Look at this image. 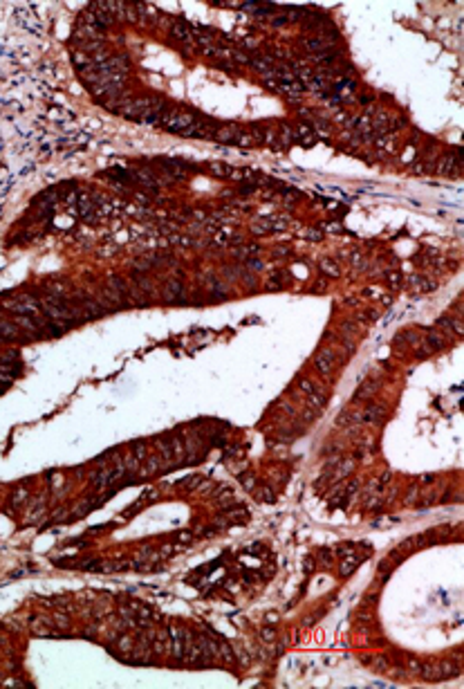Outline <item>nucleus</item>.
Returning <instances> with one entry per match:
<instances>
[{
    "instance_id": "12",
    "label": "nucleus",
    "mask_w": 464,
    "mask_h": 689,
    "mask_svg": "<svg viewBox=\"0 0 464 689\" xmlns=\"http://www.w3.org/2000/svg\"><path fill=\"white\" fill-rule=\"evenodd\" d=\"M233 146H240V148H249V146H256V139L251 137L247 128H238L236 137H233Z\"/></svg>"
},
{
    "instance_id": "22",
    "label": "nucleus",
    "mask_w": 464,
    "mask_h": 689,
    "mask_svg": "<svg viewBox=\"0 0 464 689\" xmlns=\"http://www.w3.org/2000/svg\"><path fill=\"white\" fill-rule=\"evenodd\" d=\"M159 117H161V114L146 110V112L142 114V117L137 119V122H139V124H144V126H159Z\"/></svg>"
},
{
    "instance_id": "4",
    "label": "nucleus",
    "mask_w": 464,
    "mask_h": 689,
    "mask_svg": "<svg viewBox=\"0 0 464 689\" xmlns=\"http://www.w3.org/2000/svg\"><path fill=\"white\" fill-rule=\"evenodd\" d=\"M336 362H339V353L334 351V348H330V346L321 348V351L314 355V368L319 370L321 375H332V373H334Z\"/></svg>"
},
{
    "instance_id": "19",
    "label": "nucleus",
    "mask_w": 464,
    "mask_h": 689,
    "mask_svg": "<svg viewBox=\"0 0 464 689\" xmlns=\"http://www.w3.org/2000/svg\"><path fill=\"white\" fill-rule=\"evenodd\" d=\"M208 173H211V175H218V177H231L233 166H227V164H208Z\"/></svg>"
},
{
    "instance_id": "27",
    "label": "nucleus",
    "mask_w": 464,
    "mask_h": 689,
    "mask_svg": "<svg viewBox=\"0 0 464 689\" xmlns=\"http://www.w3.org/2000/svg\"><path fill=\"white\" fill-rule=\"evenodd\" d=\"M231 499H233V489H222V492L216 496V501H218L220 505H224L227 501H231Z\"/></svg>"
},
{
    "instance_id": "23",
    "label": "nucleus",
    "mask_w": 464,
    "mask_h": 689,
    "mask_svg": "<svg viewBox=\"0 0 464 689\" xmlns=\"http://www.w3.org/2000/svg\"><path fill=\"white\" fill-rule=\"evenodd\" d=\"M374 389H377V382H366V386L363 389H359L357 393H354V400H363V398H370V395L374 393Z\"/></svg>"
},
{
    "instance_id": "14",
    "label": "nucleus",
    "mask_w": 464,
    "mask_h": 689,
    "mask_svg": "<svg viewBox=\"0 0 464 689\" xmlns=\"http://www.w3.org/2000/svg\"><path fill=\"white\" fill-rule=\"evenodd\" d=\"M155 442H157V449H159L161 461H164V463H171V461H173L175 453H173V447H171V440H168V438H157Z\"/></svg>"
},
{
    "instance_id": "7",
    "label": "nucleus",
    "mask_w": 464,
    "mask_h": 689,
    "mask_svg": "<svg viewBox=\"0 0 464 689\" xmlns=\"http://www.w3.org/2000/svg\"><path fill=\"white\" fill-rule=\"evenodd\" d=\"M168 32L171 36H173L175 41H180V43H193V34H191V23H186V20H171L168 23Z\"/></svg>"
},
{
    "instance_id": "20",
    "label": "nucleus",
    "mask_w": 464,
    "mask_h": 689,
    "mask_svg": "<svg viewBox=\"0 0 464 689\" xmlns=\"http://www.w3.org/2000/svg\"><path fill=\"white\" fill-rule=\"evenodd\" d=\"M424 346L429 348V351H431V348H435V351H440V348H444V346H446V339L442 337V335H437V332H431V337L424 341Z\"/></svg>"
},
{
    "instance_id": "21",
    "label": "nucleus",
    "mask_w": 464,
    "mask_h": 689,
    "mask_svg": "<svg viewBox=\"0 0 464 689\" xmlns=\"http://www.w3.org/2000/svg\"><path fill=\"white\" fill-rule=\"evenodd\" d=\"M359 566V557H348V559L341 561V577L352 575V570Z\"/></svg>"
},
{
    "instance_id": "10",
    "label": "nucleus",
    "mask_w": 464,
    "mask_h": 689,
    "mask_svg": "<svg viewBox=\"0 0 464 689\" xmlns=\"http://www.w3.org/2000/svg\"><path fill=\"white\" fill-rule=\"evenodd\" d=\"M72 63H74V67L79 72H86V70H95V63H92V59L86 54L83 50H74L72 52Z\"/></svg>"
},
{
    "instance_id": "26",
    "label": "nucleus",
    "mask_w": 464,
    "mask_h": 689,
    "mask_svg": "<svg viewBox=\"0 0 464 689\" xmlns=\"http://www.w3.org/2000/svg\"><path fill=\"white\" fill-rule=\"evenodd\" d=\"M303 236L307 238V241L316 243V241H321V238H323V234L319 232V229H305V232H303Z\"/></svg>"
},
{
    "instance_id": "18",
    "label": "nucleus",
    "mask_w": 464,
    "mask_h": 689,
    "mask_svg": "<svg viewBox=\"0 0 464 689\" xmlns=\"http://www.w3.org/2000/svg\"><path fill=\"white\" fill-rule=\"evenodd\" d=\"M27 496H29V489H25L23 485H18L16 489H12V499H9V501H12L14 508H20V505L27 501Z\"/></svg>"
},
{
    "instance_id": "1",
    "label": "nucleus",
    "mask_w": 464,
    "mask_h": 689,
    "mask_svg": "<svg viewBox=\"0 0 464 689\" xmlns=\"http://www.w3.org/2000/svg\"><path fill=\"white\" fill-rule=\"evenodd\" d=\"M195 114L189 112V110H180V108H173L171 106L168 110L161 112L159 117V126L161 128H168L173 130V133H184L189 126H193L195 124Z\"/></svg>"
},
{
    "instance_id": "6",
    "label": "nucleus",
    "mask_w": 464,
    "mask_h": 689,
    "mask_svg": "<svg viewBox=\"0 0 464 689\" xmlns=\"http://www.w3.org/2000/svg\"><path fill=\"white\" fill-rule=\"evenodd\" d=\"M189 640H191V633H184V631H180V629H171L168 631V646H166V649H168L171 656L184 658Z\"/></svg>"
},
{
    "instance_id": "32",
    "label": "nucleus",
    "mask_w": 464,
    "mask_h": 689,
    "mask_svg": "<svg viewBox=\"0 0 464 689\" xmlns=\"http://www.w3.org/2000/svg\"><path fill=\"white\" fill-rule=\"evenodd\" d=\"M242 48H258V43H256V41H244V43H242Z\"/></svg>"
},
{
    "instance_id": "28",
    "label": "nucleus",
    "mask_w": 464,
    "mask_h": 689,
    "mask_svg": "<svg viewBox=\"0 0 464 689\" xmlns=\"http://www.w3.org/2000/svg\"><path fill=\"white\" fill-rule=\"evenodd\" d=\"M240 481H242V485H244L247 489H254V487H256V478H254L251 474H242Z\"/></svg>"
},
{
    "instance_id": "11",
    "label": "nucleus",
    "mask_w": 464,
    "mask_h": 689,
    "mask_svg": "<svg viewBox=\"0 0 464 689\" xmlns=\"http://www.w3.org/2000/svg\"><path fill=\"white\" fill-rule=\"evenodd\" d=\"M32 631H34V635H50V633H54V631H56V626L52 624L50 620L36 618V620H32Z\"/></svg>"
},
{
    "instance_id": "16",
    "label": "nucleus",
    "mask_w": 464,
    "mask_h": 689,
    "mask_svg": "<svg viewBox=\"0 0 464 689\" xmlns=\"http://www.w3.org/2000/svg\"><path fill=\"white\" fill-rule=\"evenodd\" d=\"M319 270H321L323 274H327V276H339V274H341V267H339V263H336L334 258H323L321 263H319Z\"/></svg>"
},
{
    "instance_id": "31",
    "label": "nucleus",
    "mask_w": 464,
    "mask_h": 689,
    "mask_svg": "<svg viewBox=\"0 0 464 689\" xmlns=\"http://www.w3.org/2000/svg\"><path fill=\"white\" fill-rule=\"evenodd\" d=\"M247 267H251V270H263V260H258V258H247Z\"/></svg>"
},
{
    "instance_id": "9",
    "label": "nucleus",
    "mask_w": 464,
    "mask_h": 689,
    "mask_svg": "<svg viewBox=\"0 0 464 689\" xmlns=\"http://www.w3.org/2000/svg\"><path fill=\"white\" fill-rule=\"evenodd\" d=\"M238 133V126H231V124H224V126H218L216 133H213V139L220 144H233V137Z\"/></svg>"
},
{
    "instance_id": "17",
    "label": "nucleus",
    "mask_w": 464,
    "mask_h": 689,
    "mask_svg": "<svg viewBox=\"0 0 464 689\" xmlns=\"http://www.w3.org/2000/svg\"><path fill=\"white\" fill-rule=\"evenodd\" d=\"M437 326H444V330L453 332V335H462V321L460 319H437Z\"/></svg>"
},
{
    "instance_id": "30",
    "label": "nucleus",
    "mask_w": 464,
    "mask_h": 689,
    "mask_svg": "<svg viewBox=\"0 0 464 689\" xmlns=\"http://www.w3.org/2000/svg\"><path fill=\"white\" fill-rule=\"evenodd\" d=\"M285 23H289V20H287V14H283V16H276V18L272 20V25H274V27H283Z\"/></svg>"
},
{
    "instance_id": "29",
    "label": "nucleus",
    "mask_w": 464,
    "mask_h": 689,
    "mask_svg": "<svg viewBox=\"0 0 464 689\" xmlns=\"http://www.w3.org/2000/svg\"><path fill=\"white\" fill-rule=\"evenodd\" d=\"M191 539H193V532H189V530H184V532H180V534H177V541H180V544H189Z\"/></svg>"
},
{
    "instance_id": "5",
    "label": "nucleus",
    "mask_w": 464,
    "mask_h": 689,
    "mask_svg": "<svg viewBox=\"0 0 464 689\" xmlns=\"http://www.w3.org/2000/svg\"><path fill=\"white\" fill-rule=\"evenodd\" d=\"M126 469L123 467H112V469H101V472H97L95 476H92V483H95V487L99 489H106V487H112V485H117L119 481H123V476H126Z\"/></svg>"
},
{
    "instance_id": "25",
    "label": "nucleus",
    "mask_w": 464,
    "mask_h": 689,
    "mask_svg": "<svg viewBox=\"0 0 464 689\" xmlns=\"http://www.w3.org/2000/svg\"><path fill=\"white\" fill-rule=\"evenodd\" d=\"M130 447H133V453H135V456H137L139 461H142V458H144V453H146V445H144V440H135Z\"/></svg>"
},
{
    "instance_id": "24",
    "label": "nucleus",
    "mask_w": 464,
    "mask_h": 689,
    "mask_svg": "<svg viewBox=\"0 0 464 689\" xmlns=\"http://www.w3.org/2000/svg\"><path fill=\"white\" fill-rule=\"evenodd\" d=\"M352 422H354V415H350L348 411H343V413L336 415V425L339 427H348V425H352Z\"/></svg>"
},
{
    "instance_id": "13",
    "label": "nucleus",
    "mask_w": 464,
    "mask_h": 689,
    "mask_svg": "<svg viewBox=\"0 0 464 689\" xmlns=\"http://www.w3.org/2000/svg\"><path fill=\"white\" fill-rule=\"evenodd\" d=\"M161 469H164V461H161V456H150L148 461L142 465V474H144V476H150V474L161 472Z\"/></svg>"
},
{
    "instance_id": "15",
    "label": "nucleus",
    "mask_w": 464,
    "mask_h": 689,
    "mask_svg": "<svg viewBox=\"0 0 464 689\" xmlns=\"http://www.w3.org/2000/svg\"><path fill=\"white\" fill-rule=\"evenodd\" d=\"M278 137H280L278 139L280 148H283V146H289V144H296V130L291 128V126H280Z\"/></svg>"
},
{
    "instance_id": "3",
    "label": "nucleus",
    "mask_w": 464,
    "mask_h": 689,
    "mask_svg": "<svg viewBox=\"0 0 464 689\" xmlns=\"http://www.w3.org/2000/svg\"><path fill=\"white\" fill-rule=\"evenodd\" d=\"M161 299H164V303H168V305H189L191 303V301L184 296V285H182L180 276L166 281L164 292H161Z\"/></svg>"
},
{
    "instance_id": "8",
    "label": "nucleus",
    "mask_w": 464,
    "mask_h": 689,
    "mask_svg": "<svg viewBox=\"0 0 464 689\" xmlns=\"http://www.w3.org/2000/svg\"><path fill=\"white\" fill-rule=\"evenodd\" d=\"M384 415H386V409L382 404H370L361 415L359 413L354 415V422H379V420H384Z\"/></svg>"
},
{
    "instance_id": "2",
    "label": "nucleus",
    "mask_w": 464,
    "mask_h": 689,
    "mask_svg": "<svg viewBox=\"0 0 464 689\" xmlns=\"http://www.w3.org/2000/svg\"><path fill=\"white\" fill-rule=\"evenodd\" d=\"M299 389L305 393L307 404H310V409L314 411V413H319V411L325 409L327 398H325V393H323L321 386L316 384V382H312V379H301V382H299Z\"/></svg>"
}]
</instances>
